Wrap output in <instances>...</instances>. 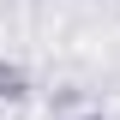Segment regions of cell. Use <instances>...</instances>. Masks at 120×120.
<instances>
[{
	"label": "cell",
	"instance_id": "1",
	"mask_svg": "<svg viewBox=\"0 0 120 120\" xmlns=\"http://www.w3.org/2000/svg\"><path fill=\"white\" fill-rule=\"evenodd\" d=\"M0 102H30V72L18 60H0Z\"/></svg>",
	"mask_w": 120,
	"mask_h": 120
},
{
	"label": "cell",
	"instance_id": "2",
	"mask_svg": "<svg viewBox=\"0 0 120 120\" xmlns=\"http://www.w3.org/2000/svg\"><path fill=\"white\" fill-rule=\"evenodd\" d=\"M84 120H120V114H84Z\"/></svg>",
	"mask_w": 120,
	"mask_h": 120
}]
</instances>
